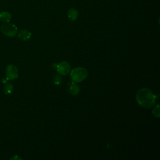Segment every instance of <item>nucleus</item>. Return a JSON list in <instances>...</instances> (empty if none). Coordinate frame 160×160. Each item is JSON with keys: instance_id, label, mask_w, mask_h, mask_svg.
<instances>
[{"instance_id": "nucleus-1", "label": "nucleus", "mask_w": 160, "mask_h": 160, "mask_svg": "<svg viewBox=\"0 0 160 160\" xmlns=\"http://www.w3.org/2000/svg\"><path fill=\"white\" fill-rule=\"evenodd\" d=\"M136 98L139 105L145 108H151L156 102V96L149 89L146 88L138 90Z\"/></svg>"}, {"instance_id": "nucleus-2", "label": "nucleus", "mask_w": 160, "mask_h": 160, "mask_svg": "<svg viewBox=\"0 0 160 160\" xmlns=\"http://www.w3.org/2000/svg\"><path fill=\"white\" fill-rule=\"evenodd\" d=\"M70 77L74 82H79L84 80L88 76V71L83 67H76L70 71Z\"/></svg>"}, {"instance_id": "nucleus-3", "label": "nucleus", "mask_w": 160, "mask_h": 160, "mask_svg": "<svg viewBox=\"0 0 160 160\" xmlns=\"http://www.w3.org/2000/svg\"><path fill=\"white\" fill-rule=\"evenodd\" d=\"M2 33L8 37H14L18 33V28L16 26L9 22H4L0 28Z\"/></svg>"}, {"instance_id": "nucleus-4", "label": "nucleus", "mask_w": 160, "mask_h": 160, "mask_svg": "<svg viewBox=\"0 0 160 160\" xmlns=\"http://www.w3.org/2000/svg\"><path fill=\"white\" fill-rule=\"evenodd\" d=\"M6 77L9 80H14L18 78V69L14 64H9L5 70Z\"/></svg>"}, {"instance_id": "nucleus-5", "label": "nucleus", "mask_w": 160, "mask_h": 160, "mask_svg": "<svg viewBox=\"0 0 160 160\" xmlns=\"http://www.w3.org/2000/svg\"><path fill=\"white\" fill-rule=\"evenodd\" d=\"M71 71V66L66 61H62L57 66V71L60 75L66 76Z\"/></svg>"}, {"instance_id": "nucleus-6", "label": "nucleus", "mask_w": 160, "mask_h": 160, "mask_svg": "<svg viewBox=\"0 0 160 160\" xmlns=\"http://www.w3.org/2000/svg\"><path fill=\"white\" fill-rule=\"evenodd\" d=\"M68 92L73 96H76L80 92V88L78 84H76L74 82L72 81L69 85Z\"/></svg>"}, {"instance_id": "nucleus-7", "label": "nucleus", "mask_w": 160, "mask_h": 160, "mask_svg": "<svg viewBox=\"0 0 160 160\" xmlns=\"http://www.w3.org/2000/svg\"><path fill=\"white\" fill-rule=\"evenodd\" d=\"M18 36L22 41H28L31 37V33L27 29H22L19 31Z\"/></svg>"}, {"instance_id": "nucleus-8", "label": "nucleus", "mask_w": 160, "mask_h": 160, "mask_svg": "<svg viewBox=\"0 0 160 160\" xmlns=\"http://www.w3.org/2000/svg\"><path fill=\"white\" fill-rule=\"evenodd\" d=\"M79 12L77 9L74 8H71L68 11V17L69 21L73 22L76 21L78 18Z\"/></svg>"}, {"instance_id": "nucleus-9", "label": "nucleus", "mask_w": 160, "mask_h": 160, "mask_svg": "<svg viewBox=\"0 0 160 160\" xmlns=\"http://www.w3.org/2000/svg\"><path fill=\"white\" fill-rule=\"evenodd\" d=\"M11 19V14L8 11H3L0 13V21L3 22H9Z\"/></svg>"}, {"instance_id": "nucleus-10", "label": "nucleus", "mask_w": 160, "mask_h": 160, "mask_svg": "<svg viewBox=\"0 0 160 160\" xmlns=\"http://www.w3.org/2000/svg\"><path fill=\"white\" fill-rule=\"evenodd\" d=\"M4 88H3V90H4V92L6 94V95H9L11 94L13 90H14V86H13V84L11 82H6V84H4Z\"/></svg>"}, {"instance_id": "nucleus-11", "label": "nucleus", "mask_w": 160, "mask_h": 160, "mask_svg": "<svg viewBox=\"0 0 160 160\" xmlns=\"http://www.w3.org/2000/svg\"><path fill=\"white\" fill-rule=\"evenodd\" d=\"M152 114L156 118H159L160 116V112H159V104H158L154 109L152 110Z\"/></svg>"}, {"instance_id": "nucleus-12", "label": "nucleus", "mask_w": 160, "mask_h": 160, "mask_svg": "<svg viewBox=\"0 0 160 160\" xmlns=\"http://www.w3.org/2000/svg\"><path fill=\"white\" fill-rule=\"evenodd\" d=\"M9 79L7 78V77H6V78H3L2 79V82L3 83V84H6V82H9Z\"/></svg>"}, {"instance_id": "nucleus-13", "label": "nucleus", "mask_w": 160, "mask_h": 160, "mask_svg": "<svg viewBox=\"0 0 160 160\" xmlns=\"http://www.w3.org/2000/svg\"><path fill=\"white\" fill-rule=\"evenodd\" d=\"M22 159V158H21L19 157V156H17V155L11 158V159Z\"/></svg>"}]
</instances>
